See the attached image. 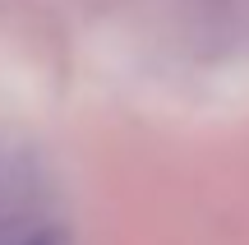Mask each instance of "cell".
Instances as JSON below:
<instances>
[{"instance_id": "1", "label": "cell", "mask_w": 249, "mask_h": 245, "mask_svg": "<svg viewBox=\"0 0 249 245\" xmlns=\"http://www.w3.org/2000/svg\"><path fill=\"white\" fill-rule=\"evenodd\" d=\"M60 227L42 162L14 144H0V245H33Z\"/></svg>"}]
</instances>
